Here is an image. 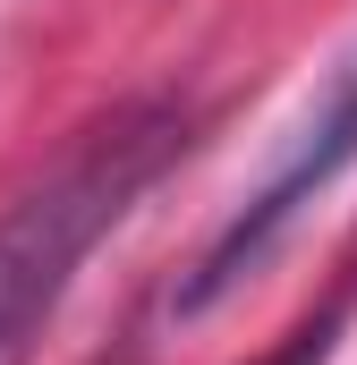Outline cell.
<instances>
[{
  "mask_svg": "<svg viewBox=\"0 0 357 365\" xmlns=\"http://www.w3.org/2000/svg\"><path fill=\"white\" fill-rule=\"evenodd\" d=\"M349 162H357V51L341 60V77L323 86V102L306 110V128H298V145L281 153V170H272V179L256 187L230 221H221V238L204 247V264H196V272H187V289H178V314L221 306V297H230V289H238V280H247L272 247L289 238V221H298L323 187L341 179Z\"/></svg>",
  "mask_w": 357,
  "mask_h": 365,
  "instance_id": "cell-2",
  "label": "cell"
},
{
  "mask_svg": "<svg viewBox=\"0 0 357 365\" xmlns=\"http://www.w3.org/2000/svg\"><path fill=\"white\" fill-rule=\"evenodd\" d=\"M196 145V110L178 93L119 102L102 128L77 136V153L43 187H26L0 212V365H26L43 349L60 297L77 289L86 255L145 204V187Z\"/></svg>",
  "mask_w": 357,
  "mask_h": 365,
  "instance_id": "cell-1",
  "label": "cell"
}]
</instances>
